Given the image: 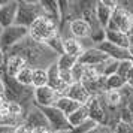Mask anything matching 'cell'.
Segmentation results:
<instances>
[{
  "label": "cell",
  "instance_id": "f6af8a7d",
  "mask_svg": "<svg viewBox=\"0 0 133 133\" xmlns=\"http://www.w3.org/2000/svg\"><path fill=\"white\" fill-rule=\"evenodd\" d=\"M0 84H2V79H0Z\"/></svg>",
  "mask_w": 133,
  "mask_h": 133
},
{
  "label": "cell",
  "instance_id": "bcb514c9",
  "mask_svg": "<svg viewBox=\"0 0 133 133\" xmlns=\"http://www.w3.org/2000/svg\"><path fill=\"white\" fill-rule=\"evenodd\" d=\"M132 33H133V31H132Z\"/></svg>",
  "mask_w": 133,
  "mask_h": 133
},
{
  "label": "cell",
  "instance_id": "60d3db41",
  "mask_svg": "<svg viewBox=\"0 0 133 133\" xmlns=\"http://www.w3.org/2000/svg\"><path fill=\"white\" fill-rule=\"evenodd\" d=\"M129 36H130V43H132V49H133V33H130Z\"/></svg>",
  "mask_w": 133,
  "mask_h": 133
},
{
  "label": "cell",
  "instance_id": "74e56055",
  "mask_svg": "<svg viewBox=\"0 0 133 133\" xmlns=\"http://www.w3.org/2000/svg\"><path fill=\"white\" fill-rule=\"evenodd\" d=\"M31 133H52V130H51V127H37Z\"/></svg>",
  "mask_w": 133,
  "mask_h": 133
},
{
  "label": "cell",
  "instance_id": "9a60e30c",
  "mask_svg": "<svg viewBox=\"0 0 133 133\" xmlns=\"http://www.w3.org/2000/svg\"><path fill=\"white\" fill-rule=\"evenodd\" d=\"M64 96L78 102L79 105H87L91 99V94L87 91V88L84 87L82 82H75V84L69 85L67 90L64 91Z\"/></svg>",
  "mask_w": 133,
  "mask_h": 133
},
{
  "label": "cell",
  "instance_id": "e575fe53",
  "mask_svg": "<svg viewBox=\"0 0 133 133\" xmlns=\"http://www.w3.org/2000/svg\"><path fill=\"white\" fill-rule=\"evenodd\" d=\"M60 76H61V81L69 87V85L75 84L73 82V78H72V72L70 70H60Z\"/></svg>",
  "mask_w": 133,
  "mask_h": 133
},
{
  "label": "cell",
  "instance_id": "b9f144b4",
  "mask_svg": "<svg viewBox=\"0 0 133 133\" xmlns=\"http://www.w3.org/2000/svg\"><path fill=\"white\" fill-rule=\"evenodd\" d=\"M52 133H70V130L69 132H52Z\"/></svg>",
  "mask_w": 133,
  "mask_h": 133
},
{
  "label": "cell",
  "instance_id": "1f68e13d",
  "mask_svg": "<svg viewBox=\"0 0 133 133\" xmlns=\"http://www.w3.org/2000/svg\"><path fill=\"white\" fill-rule=\"evenodd\" d=\"M90 39L93 42H97L99 45L102 42L106 41V29H103V27H99L96 30H91V35H90Z\"/></svg>",
  "mask_w": 133,
  "mask_h": 133
},
{
  "label": "cell",
  "instance_id": "f546056e",
  "mask_svg": "<svg viewBox=\"0 0 133 133\" xmlns=\"http://www.w3.org/2000/svg\"><path fill=\"white\" fill-rule=\"evenodd\" d=\"M133 69V64L130 60H123L118 63V70H117V75H120L121 78L127 79V76H129V73L132 72Z\"/></svg>",
  "mask_w": 133,
  "mask_h": 133
},
{
  "label": "cell",
  "instance_id": "7a4b0ae2",
  "mask_svg": "<svg viewBox=\"0 0 133 133\" xmlns=\"http://www.w3.org/2000/svg\"><path fill=\"white\" fill-rule=\"evenodd\" d=\"M48 51H51V49H49L46 45L35 42V41L29 36V37H25L23 42H19L18 45H15L14 48H11L6 54L21 55V57L27 61L29 66L33 67V69H36V67H42L41 63H42V60L45 58V54H48ZM51 52H52V51H51Z\"/></svg>",
  "mask_w": 133,
  "mask_h": 133
},
{
  "label": "cell",
  "instance_id": "ffe728a7",
  "mask_svg": "<svg viewBox=\"0 0 133 133\" xmlns=\"http://www.w3.org/2000/svg\"><path fill=\"white\" fill-rule=\"evenodd\" d=\"M63 48H64V54L73 55L76 58H79L85 51L84 46H82V43L79 42V39H75L72 36L63 37Z\"/></svg>",
  "mask_w": 133,
  "mask_h": 133
},
{
  "label": "cell",
  "instance_id": "f1b7e54d",
  "mask_svg": "<svg viewBox=\"0 0 133 133\" xmlns=\"http://www.w3.org/2000/svg\"><path fill=\"white\" fill-rule=\"evenodd\" d=\"M106 82H108L109 90H115V91H120L124 87H127V79L121 78L120 75H117V73L112 75V76H108L106 78Z\"/></svg>",
  "mask_w": 133,
  "mask_h": 133
},
{
  "label": "cell",
  "instance_id": "44dd1931",
  "mask_svg": "<svg viewBox=\"0 0 133 133\" xmlns=\"http://www.w3.org/2000/svg\"><path fill=\"white\" fill-rule=\"evenodd\" d=\"M67 120H69V124L73 127H78L81 124H84L87 120H90V112H88V106L87 105H81L73 114H70L67 117Z\"/></svg>",
  "mask_w": 133,
  "mask_h": 133
},
{
  "label": "cell",
  "instance_id": "603a6c76",
  "mask_svg": "<svg viewBox=\"0 0 133 133\" xmlns=\"http://www.w3.org/2000/svg\"><path fill=\"white\" fill-rule=\"evenodd\" d=\"M55 108H58L63 112V114L66 115V117H69L70 114H73L76 109L81 106L78 102H75V100H72V99H69V97L66 96H61L58 100H57V103L54 105Z\"/></svg>",
  "mask_w": 133,
  "mask_h": 133
},
{
  "label": "cell",
  "instance_id": "5bb4252c",
  "mask_svg": "<svg viewBox=\"0 0 133 133\" xmlns=\"http://www.w3.org/2000/svg\"><path fill=\"white\" fill-rule=\"evenodd\" d=\"M17 11H18V2H14V0H9L5 6H0V27L2 29H8L15 24Z\"/></svg>",
  "mask_w": 133,
  "mask_h": 133
},
{
  "label": "cell",
  "instance_id": "277c9868",
  "mask_svg": "<svg viewBox=\"0 0 133 133\" xmlns=\"http://www.w3.org/2000/svg\"><path fill=\"white\" fill-rule=\"evenodd\" d=\"M43 15H46V14L43 11L41 2L21 0V2H18V11H17L15 24L30 29L31 24H33L37 18L43 17Z\"/></svg>",
  "mask_w": 133,
  "mask_h": 133
},
{
  "label": "cell",
  "instance_id": "cb8c5ba5",
  "mask_svg": "<svg viewBox=\"0 0 133 133\" xmlns=\"http://www.w3.org/2000/svg\"><path fill=\"white\" fill-rule=\"evenodd\" d=\"M48 85V70L46 67H36L33 70V87L41 88Z\"/></svg>",
  "mask_w": 133,
  "mask_h": 133
},
{
  "label": "cell",
  "instance_id": "9c48e42d",
  "mask_svg": "<svg viewBox=\"0 0 133 133\" xmlns=\"http://www.w3.org/2000/svg\"><path fill=\"white\" fill-rule=\"evenodd\" d=\"M60 97L61 94H58L51 87L45 85L41 88H35V102L33 103L36 106H54Z\"/></svg>",
  "mask_w": 133,
  "mask_h": 133
},
{
  "label": "cell",
  "instance_id": "7c38bea8",
  "mask_svg": "<svg viewBox=\"0 0 133 133\" xmlns=\"http://www.w3.org/2000/svg\"><path fill=\"white\" fill-rule=\"evenodd\" d=\"M48 87H51L52 90H55L58 94L64 96V91L67 90V85L61 81L60 76V69H58V64H57V60L52 61L48 67Z\"/></svg>",
  "mask_w": 133,
  "mask_h": 133
},
{
  "label": "cell",
  "instance_id": "4dcf8cb0",
  "mask_svg": "<svg viewBox=\"0 0 133 133\" xmlns=\"http://www.w3.org/2000/svg\"><path fill=\"white\" fill-rule=\"evenodd\" d=\"M72 72V78H73V82H82V79H84V73H85V66L84 64H81V63H76L73 69L70 70Z\"/></svg>",
  "mask_w": 133,
  "mask_h": 133
},
{
  "label": "cell",
  "instance_id": "ab89813d",
  "mask_svg": "<svg viewBox=\"0 0 133 133\" xmlns=\"http://www.w3.org/2000/svg\"><path fill=\"white\" fill-rule=\"evenodd\" d=\"M127 85L130 88H133V69H132V72L129 73V76H127Z\"/></svg>",
  "mask_w": 133,
  "mask_h": 133
},
{
  "label": "cell",
  "instance_id": "8fae6325",
  "mask_svg": "<svg viewBox=\"0 0 133 133\" xmlns=\"http://www.w3.org/2000/svg\"><path fill=\"white\" fill-rule=\"evenodd\" d=\"M97 48L103 51L105 54L108 55L109 58L117 61H123V60H132V49H126V48H121L118 45H114V43L105 41L100 45H97Z\"/></svg>",
  "mask_w": 133,
  "mask_h": 133
},
{
  "label": "cell",
  "instance_id": "6da1fadb",
  "mask_svg": "<svg viewBox=\"0 0 133 133\" xmlns=\"http://www.w3.org/2000/svg\"><path fill=\"white\" fill-rule=\"evenodd\" d=\"M0 79L3 84V93L8 102L19 103L25 111H29V105L35 99V90L33 87H24L17 81V79L8 75L5 70V66H0Z\"/></svg>",
  "mask_w": 133,
  "mask_h": 133
},
{
  "label": "cell",
  "instance_id": "d6a6232c",
  "mask_svg": "<svg viewBox=\"0 0 133 133\" xmlns=\"http://www.w3.org/2000/svg\"><path fill=\"white\" fill-rule=\"evenodd\" d=\"M96 126L97 124L93 120H87L84 124H81V126H78V127H73L72 130H70V133H88L90 130H93Z\"/></svg>",
  "mask_w": 133,
  "mask_h": 133
},
{
  "label": "cell",
  "instance_id": "ba28073f",
  "mask_svg": "<svg viewBox=\"0 0 133 133\" xmlns=\"http://www.w3.org/2000/svg\"><path fill=\"white\" fill-rule=\"evenodd\" d=\"M88 106V112H90V120H93L96 124H102L106 126V120H108V109L106 105L103 103L100 96H94L90 99V102L87 103Z\"/></svg>",
  "mask_w": 133,
  "mask_h": 133
},
{
  "label": "cell",
  "instance_id": "ac0fdd59",
  "mask_svg": "<svg viewBox=\"0 0 133 133\" xmlns=\"http://www.w3.org/2000/svg\"><path fill=\"white\" fill-rule=\"evenodd\" d=\"M27 64V61L21 57V55H17V54H6V61H5V70H6L8 75L11 76H17V73L24 69Z\"/></svg>",
  "mask_w": 133,
  "mask_h": 133
},
{
  "label": "cell",
  "instance_id": "d4e9b609",
  "mask_svg": "<svg viewBox=\"0 0 133 133\" xmlns=\"http://www.w3.org/2000/svg\"><path fill=\"white\" fill-rule=\"evenodd\" d=\"M41 5H42L43 11L45 14L51 17V18H54L58 21V24H60V11H58V2H55V0H42L41 2Z\"/></svg>",
  "mask_w": 133,
  "mask_h": 133
},
{
  "label": "cell",
  "instance_id": "3957f363",
  "mask_svg": "<svg viewBox=\"0 0 133 133\" xmlns=\"http://www.w3.org/2000/svg\"><path fill=\"white\" fill-rule=\"evenodd\" d=\"M58 21L54 18H51L48 15H43L41 18H37L31 27L29 29V36L37 43H45L48 42L51 37H54L55 35H58Z\"/></svg>",
  "mask_w": 133,
  "mask_h": 133
},
{
  "label": "cell",
  "instance_id": "8992f818",
  "mask_svg": "<svg viewBox=\"0 0 133 133\" xmlns=\"http://www.w3.org/2000/svg\"><path fill=\"white\" fill-rule=\"evenodd\" d=\"M25 37H29V29L23 27V25L14 24L8 29H3L0 33V46L6 54L11 48H14L15 45H18L19 42H23Z\"/></svg>",
  "mask_w": 133,
  "mask_h": 133
},
{
  "label": "cell",
  "instance_id": "5b68a950",
  "mask_svg": "<svg viewBox=\"0 0 133 133\" xmlns=\"http://www.w3.org/2000/svg\"><path fill=\"white\" fill-rule=\"evenodd\" d=\"M109 30H120L130 35L133 31V12L126 8L121 2H118V6L114 9L111 23L108 25Z\"/></svg>",
  "mask_w": 133,
  "mask_h": 133
},
{
  "label": "cell",
  "instance_id": "2e32d148",
  "mask_svg": "<svg viewBox=\"0 0 133 133\" xmlns=\"http://www.w3.org/2000/svg\"><path fill=\"white\" fill-rule=\"evenodd\" d=\"M24 124H27L31 130H35V129H37V127H49L48 121H46V118H45V115L41 112V109L37 108L35 103H33V108H30L29 111H27Z\"/></svg>",
  "mask_w": 133,
  "mask_h": 133
},
{
  "label": "cell",
  "instance_id": "836d02e7",
  "mask_svg": "<svg viewBox=\"0 0 133 133\" xmlns=\"http://www.w3.org/2000/svg\"><path fill=\"white\" fill-rule=\"evenodd\" d=\"M112 133H133V124L132 123H126V121H120L112 129Z\"/></svg>",
  "mask_w": 133,
  "mask_h": 133
},
{
  "label": "cell",
  "instance_id": "83f0119b",
  "mask_svg": "<svg viewBox=\"0 0 133 133\" xmlns=\"http://www.w3.org/2000/svg\"><path fill=\"white\" fill-rule=\"evenodd\" d=\"M45 45H46V46H48L54 54H58V55L64 54V48H63V36H61L60 33H58V35H55L54 37H51Z\"/></svg>",
  "mask_w": 133,
  "mask_h": 133
},
{
  "label": "cell",
  "instance_id": "f35d334b",
  "mask_svg": "<svg viewBox=\"0 0 133 133\" xmlns=\"http://www.w3.org/2000/svg\"><path fill=\"white\" fill-rule=\"evenodd\" d=\"M5 61H6V54L0 46V66H5Z\"/></svg>",
  "mask_w": 133,
  "mask_h": 133
},
{
  "label": "cell",
  "instance_id": "4316f807",
  "mask_svg": "<svg viewBox=\"0 0 133 133\" xmlns=\"http://www.w3.org/2000/svg\"><path fill=\"white\" fill-rule=\"evenodd\" d=\"M76 63H78V58L69 54H61L57 58V64H58L60 70H72Z\"/></svg>",
  "mask_w": 133,
  "mask_h": 133
},
{
  "label": "cell",
  "instance_id": "d590c367",
  "mask_svg": "<svg viewBox=\"0 0 133 133\" xmlns=\"http://www.w3.org/2000/svg\"><path fill=\"white\" fill-rule=\"evenodd\" d=\"M88 133H112V129L108 126H102V124H97L93 130H90Z\"/></svg>",
  "mask_w": 133,
  "mask_h": 133
},
{
  "label": "cell",
  "instance_id": "8d00e7d4",
  "mask_svg": "<svg viewBox=\"0 0 133 133\" xmlns=\"http://www.w3.org/2000/svg\"><path fill=\"white\" fill-rule=\"evenodd\" d=\"M31 132H33V130H31L27 124H24V123H23V124H19V126L15 129V133H31Z\"/></svg>",
  "mask_w": 133,
  "mask_h": 133
},
{
  "label": "cell",
  "instance_id": "7bdbcfd3",
  "mask_svg": "<svg viewBox=\"0 0 133 133\" xmlns=\"http://www.w3.org/2000/svg\"><path fill=\"white\" fill-rule=\"evenodd\" d=\"M130 61H132V64H133V49H132V60Z\"/></svg>",
  "mask_w": 133,
  "mask_h": 133
},
{
  "label": "cell",
  "instance_id": "ee69618b",
  "mask_svg": "<svg viewBox=\"0 0 133 133\" xmlns=\"http://www.w3.org/2000/svg\"><path fill=\"white\" fill-rule=\"evenodd\" d=\"M129 88H130V87H129ZM130 94L133 96V88H130Z\"/></svg>",
  "mask_w": 133,
  "mask_h": 133
},
{
  "label": "cell",
  "instance_id": "52a82bcc",
  "mask_svg": "<svg viewBox=\"0 0 133 133\" xmlns=\"http://www.w3.org/2000/svg\"><path fill=\"white\" fill-rule=\"evenodd\" d=\"M37 108L45 115L52 132H69V130H72V126L69 124L67 117L58 108H55V106H37Z\"/></svg>",
  "mask_w": 133,
  "mask_h": 133
},
{
  "label": "cell",
  "instance_id": "4fadbf2b",
  "mask_svg": "<svg viewBox=\"0 0 133 133\" xmlns=\"http://www.w3.org/2000/svg\"><path fill=\"white\" fill-rule=\"evenodd\" d=\"M109 57L103 51L97 48H88L84 51V54L81 55L78 58V61L81 64H84V66H99V64H102L105 61H108Z\"/></svg>",
  "mask_w": 133,
  "mask_h": 133
},
{
  "label": "cell",
  "instance_id": "d6986e66",
  "mask_svg": "<svg viewBox=\"0 0 133 133\" xmlns=\"http://www.w3.org/2000/svg\"><path fill=\"white\" fill-rule=\"evenodd\" d=\"M106 41L114 45H118L121 48L132 49V43H130V36L120 30H109L106 29Z\"/></svg>",
  "mask_w": 133,
  "mask_h": 133
},
{
  "label": "cell",
  "instance_id": "484cf974",
  "mask_svg": "<svg viewBox=\"0 0 133 133\" xmlns=\"http://www.w3.org/2000/svg\"><path fill=\"white\" fill-rule=\"evenodd\" d=\"M33 70H35L33 67L25 66L24 69H21V70L17 73L15 79H17L21 85H24V87H33Z\"/></svg>",
  "mask_w": 133,
  "mask_h": 133
},
{
  "label": "cell",
  "instance_id": "30bf717a",
  "mask_svg": "<svg viewBox=\"0 0 133 133\" xmlns=\"http://www.w3.org/2000/svg\"><path fill=\"white\" fill-rule=\"evenodd\" d=\"M118 6V2H111V0H99L96 5V14L99 24L102 25L103 29H108L114 9Z\"/></svg>",
  "mask_w": 133,
  "mask_h": 133
},
{
  "label": "cell",
  "instance_id": "7402d4cb",
  "mask_svg": "<svg viewBox=\"0 0 133 133\" xmlns=\"http://www.w3.org/2000/svg\"><path fill=\"white\" fill-rule=\"evenodd\" d=\"M102 100L106 105L108 109H118L123 105V96H121V90L115 91V90H109L105 94H102Z\"/></svg>",
  "mask_w": 133,
  "mask_h": 133
},
{
  "label": "cell",
  "instance_id": "e0dca14e",
  "mask_svg": "<svg viewBox=\"0 0 133 133\" xmlns=\"http://www.w3.org/2000/svg\"><path fill=\"white\" fill-rule=\"evenodd\" d=\"M69 31H70V36L75 39H85V37H90L91 35V25L85 19L78 18L69 23Z\"/></svg>",
  "mask_w": 133,
  "mask_h": 133
}]
</instances>
